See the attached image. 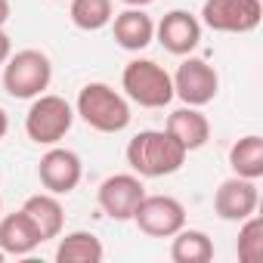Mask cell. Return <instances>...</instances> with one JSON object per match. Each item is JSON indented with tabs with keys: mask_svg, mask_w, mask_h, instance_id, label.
Wrapping results in <instances>:
<instances>
[{
	"mask_svg": "<svg viewBox=\"0 0 263 263\" xmlns=\"http://www.w3.org/2000/svg\"><path fill=\"white\" fill-rule=\"evenodd\" d=\"M235 254H238L241 263H263V220L257 214L241 220Z\"/></svg>",
	"mask_w": 263,
	"mask_h": 263,
	"instance_id": "obj_21",
	"label": "cell"
},
{
	"mask_svg": "<svg viewBox=\"0 0 263 263\" xmlns=\"http://www.w3.org/2000/svg\"><path fill=\"white\" fill-rule=\"evenodd\" d=\"M143 195H146L143 177H137V174H115V177H105L99 183L96 201H99L102 214L111 217V220H134V211L143 201Z\"/></svg>",
	"mask_w": 263,
	"mask_h": 263,
	"instance_id": "obj_9",
	"label": "cell"
},
{
	"mask_svg": "<svg viewBox=\"0 0 263 263\" xmlns=\"http://www.w3.org/2000/svg\"><path fill=\"white\" fill-rule=\"evenodd\" d=\"M10 22V0H0V28Z\"/></svg>",
	"mask_w": 263,
	"mask_h": 263,
	"instance_id": "obj_23",
	"label": "cell"
},
{
	"mask_svg": "<svg viewBox=\"0 0 263 263\" xmlns=\"http://www.w3.org/2000/svg\"><path fill=\"white\" fill-rule=\"evenodd\" d=\"M41 245H44V238H41L37 226L28 220V214L22 208L16 214L0 217V251L7 257H28Z\"/></svg>",
	"mask_w": 263,
	"mask_h": 263,
	"instance_id": "obj_14",
	"label": "cell"
},
{
	"mask_svg": "<svg viewBox=\"0 0 263 263\" xmlns=\"http://www.w3.org/2000/svg\"><path fill=\"white\" fill-rule=\"evenodd\" d=\"M134 223L149 238H171L186 226V208L174 195H143L134 211Z\"/></svg>",
	"mask_w": 263,
	"mask_h": 263,
	"instance_id": "obj_7",
	"label": "cell"
},
{
	"mask_svg": "<svg viewBox=\"0 0 263 263\" xmlns=\"http://www.w3.org/2000/svg\"><path fill=\"white\" fill-rule=\"evenodd\" d=\"M111 34H115V44L121 50L140 53L155 41V22L140 7H127L124 13L111 16Z\"/></svg>",
	"mask_w": 263,
	"mask_h": 263,
	"instance_id": "obj_13",
	"label": "cell"
},
{
	"mask_svg": "<svg viewBox=\"0 0 263 263\" xmlns=\"http://www.w3.org/2000/svg\"><path fill=\"white\" fill-rule=\"evenodd\" d=\"M68 16L81 31H99V28L111 25L115 4L111 0H71Z\"/></svg>",
	"mask_w": 263,
	"mask_h": 263,
	"instance_id": "obj_20",
	"label": "cell"
},
{
	"mask_svg": "<svg viewBox=\"0 0 263 263\" xmlns=\"http://www.w3.org/2000/svg\"><path fill=\"white\" fill-rule=\"evenodd\" d=\"M7 130H10V118H7V111L0 108V140L7 137Z\"/></svg>",
	"mask_w": 263,
	"mask_h": 263,
	"instance_id": "obj_24",
	"label": "cell"
},
{
	"mask_svg": "<svg viewBox=\"0 0 263 263\" xmlns=\"http://www.w3.org/2000/svg\"><path fill=\"white\" fill-rule=\"evenodd\" d=\"M229 167L235 171V177L260 180L263 177V137L248 134V137L235 140L229 149Z\"/></svg>",
	"mask_w": 263,
	"mask_h": 263,
	"instance_id": "obj_18",
	"label": "cell"
},
{
	"mask_svg": "<svg viewBox=\"0 0 263 263\" xmlns=\"http://www.w3.org/2000/svg\"><path fill=\"white\" fill-rule=\"evenodd\" d=\"M74 115H81V121L87 127L99 130V134H121V130H127L130 118H134L127 96L102 81L81 87L78 102H74Z\"/></svg>",
	"mask_w": 263,
	"mask_h": 263,
	"instance_id": "obj_2",
	"label": "cell"
},
{
	"mask_svg": "<svg viewBox=\"0 0 263 263\" xmlns=\"http://www.w3.org/2000/svg\"><path fill=\"white\" fill-rule=\"evenodd\" d=\"M174 245H171V257L174 263H211L214 260V241L208 232L201 229H180L171 235Z\"/></svg>",
	"mask_w": 263,
	"mask_h": 263,
	"instance_id": "obj_19",
	"label": "cell"
},
{
	"mask_svg": "<svg viewBox=\"0 0 263 263\" xmlns=\"http://www.w3.org/2000/svg\"><path fill=\"white\" fill-rule=\"evenodd\" d=\"M121 4H127V7H149V4H155V0H121Z\"/></svg>",
	"mask_w": 263,
	"mask_h": 263,
	"instance_id": "obj_25",
	"label": "cell"
},
{
	"mask_svg": "<svg viewBox=\"0 0 263 263\" xmlns=\"http://www.w3.org/2000/svg\"><path fill=\"white\" fill-rule=\"evenodd\" d=\"M164 130H167V134H171L186 152H195V149L208 146V140H211V121H208L195 105H183V108L171 111Z\"/></svg>",
	"mask_w": 263,
	"mask_h": 263,
	"instance_id": "obj_15",
	"label": "cell"
},
{
	"mask_svg": "<svg viewBox=\"0 0 263 263\" xmlns=\"http://www.w3.org/2000/svg\"><path fill=\"white\" fill-rule=\"evenodd\" d=\"M4 260H7V254H4V251H0V263H4Z\"/></svg>",
	"mask_w": 263,
	"mask_h": 263,
	"instance_id": "obj_26",
	"label": "cell"
},
{
	"mask_svg": "<svg viewBox=\"0 0 263 263\" xmlns=\"http://www.w3.org/2000/svg\"><path fill=\"white\" fill-rule=\"evenodd\" d=\"M155 37H158V44H161L167 53H174V56H189V53L198 47V41H201V22H198L192 13H186V10H171V13L155 25Z\"/></svg>",
	"mask_w": 263,
	"mask_h": 263,
	"instance_id": "obj_12",
	"label": "cell"
},
{
	"mask_svg": "<svg viewBox=\"0 0 263 263\" xmlns=\"http://www.w3.org/2000/svg\"><path fill=\"white\" fill-rule=\"evenodd\" d=\"M37 177H41V186H44L47 192H53V195H68V192L78 189V183H81V177H84V164H81L78 152L53 146V149L41 158Z\"/></svg>",
	"mask_w": 263,
	"mask_h": 263,
	"instance_id": "obj_10",
	"label": "cell"
},
{
	"mask_svg": "<svg viewBox=\"0 0 263 263\" xmlns=\"http://www.w3.org/2000/svg\"><path fill=\"white\" fill-rule=\"evenodd\" d=\"M171 78H174V96L183 99V105L201 108V105L214 102V96L220 90V78H217L214 65H208L204 59H195V56L183 59L177 74H171Z\"/></svg>",
	"mask_w": 263,
	"mask_h": 263,
	"instance_id": "obj_8",
	"label": "cell"
},
{
	"mask_svg": "<svg viewBox=\"0 0 263 263\" xmlns=\"http://www.w3.org/2000/svg\"><path fill=\"white\" fill-rule=\"evenodd\" d=\"M263 19L260 0H204L201 25L220 34H251Z\"/></svg>",
	"mask_w": 263,
	"mask_h": 263,
	"instance_id": "obj_6",
	"label": "cell"
},
{
	"mask_svg": "<svg viewBox=\"0 0 263 263\" xmlns=\"http://www.w3.org/2000/svg\"><path fill=\"white\" fill-rule=\"evenodd\" d=\"M22 211L28 214V220L37 226L41 238L50 241V238H59L62 235V226H65V211L59 204V198L53 192H37L31 198H25Z\"/></svg>",
	"mask_w": 263,
	"mask_h": 263,
	"instance_id": "obj_16",
	"label": "cell"
},
{
	"mask_svg": "<svg viewBox=\"0 0 263 263\" xmlns=\"http://www.w3.org/2000/svg\"><path fill=\"white\" fill-rule=\"evenodd\" d=\"M186 149L167 134V130H140L127 143V164L143 180L171 177L186 164Z\"/></svg>",
	"mask_w": 263,
	"mask_h": 263,
	"instance_id": "obj_1",
	"label": "cell"
},
{
	"mask_svg": "<svg viewBox=\"0 0 263 263\" xmlns=\"http://www.w3.org/2000/svg\"><path fill=\"white\" fill-rule=\"evenodd\" d=\"M124 96L143 108H164L174 99V78L167 74L164 65L152 59H134L124 65L121 74Z\"/></svg>",
	"mask_w": 263,
	"mask_h": 263,
	"instance_id": "obj_3",
	"label": "cell"
},
{
	"mask_svg": "<svg viewBox=\"0 0 263 263\" xmlns=\"http://www.w3.org/2000/svg\"><path fill=\"white\" fill-rule=\"evenodd\" d=\"M105 257L102 241L93 232H68L65 238H59L56 245V263H99Z\"/></svg>",
	"mask_w": 263,
	"mask_h": 263,
	"instance_id": "obj_17",
	"label": "cell"
},
{
	"mask_svg": "<svg viewBox=\"0 0 263 263\" xmlns=\"http://www.w3.org/2000/svg\"><path fill=\"white\" fill-rule=\"evenodd\" d=\"M260 204V192H257V180H245V177H229L220 183L217 195H214V211L220 220L229 223H241L245 217L257 214Z\"/></svg>",
	"mask_w": 263,
	"mask_h": 263,
	"instance_id": "obj_11",
	"label": "cell"
},
{
	"mask_svg": "<svg viewBox=\"0 0 263 263\" xmlns=\"http://www.w3.org/2000/svg\"><path fill=\"white\" fill-rule=\"evenodd\" d=\"M10 56H13V41H10V34L4 28H0V65H4Z\"/></svg>",
	"mask_w": 263,
	"mask_h": 263,
	"instance_id": "obj_22",
	"label": "cell"
},
{
	"mask_svg": "<svg viewBox=\"0 0 263 263\" xmlns=\"http://www.w3.org/2000/svg\"><path fill=\"white\" fill-rule=\"evenodd\" d=\"M53 81V62L41 50H19L4 62V90L13 99H34Z\"/></svg>",
	"mask_w": 263,
	"mask_h": 263,
	"instance_id": "obj_4",
	"label": "cell"
},
{
	"mask_svg": "<svg viewBox=\"0 0 263 263\" xmlns=\"http://www.w3.org/2000/svg\"><path fill=\"white\" fill-rule=\"evenodd\" d=\"M0 208H4V198H0Z\"/></svg>",
	"mask_w": 263,
	"mask_h": 263,
	"instance_id": "obj_27",
	"label": "cell"
},
{
	"mask_svg": "<svg viewBox=\"0 0 263 263\" xmlns=\"http://www.w3.org/2000/svg\"><path fill=\"white\" fill-rule=\"evenodd\" d=\"M71 124H74V108L56 93H41L34 96L25 115V134L37 146H56L59 140H65Z\"/></svg>",
	"mask_w": 263,
	"mask_h": 263,
	"instance_id": "obj_5",
	"label": "cell"
}]
</instances>
